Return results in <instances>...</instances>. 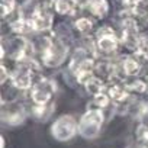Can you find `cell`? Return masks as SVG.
<instances>
[{
  "label": "cell",
  "mask_w": 148,
  "mask_h": 148,
  "mask_svg": "<svg viewBox=\"0 0 148 148\" xmlns=\"http://www.w3.org/2000/svg\"><path fill=\"white\" fill-rule=\"evenodd\" d=\"M13 83H15L16 87L26 89V87H29V84H31V77H29L28 73H21V74H18V76L15 77Z\"/></svg>",
  "instance_id": "52a82bcc"
},
{
  "label": "cell",
  "mask_w": 148,
  "mask_h": 148,
  "mask_svg": "<svg viewBox=\"0 0 148 148\" xmlns=\"http://www.w3.org/2000/svg\"><path fill=\"white\" fill-rule=\"evenodd\" d=\"M15 9V0H2V16L6 18Z\"/></svg>",
  "instance_id": "9c48e42d"
},
{
  "label": "cell",
  "mask_w": 148,
  "mask_h": 148,
  "mask_svg": "<svg viewBox=\"0 0 148 148\" xmlns=\"http://www.w3.org/2000/svg\"><path fill=\"white\" fill-rule=\"evenodd\" d=\"M142 0H123V5L125 6H129V8H136Z\"/></svg>",
  "instance_id": "7c38bea8"
},
{
  "label": "cell",
  "mask_w": 148,
  "mask_h": 148,
  "mask_svg": "<svg viewBox=\"0 0 148 148\" xmlns=\"http://www.w3.org/2000/svg\"><path fill=\"white\" fill-rule=\"evenodd\" d=\"M51 23H52V18L44 8H36L28 19L29 28L35 31H45L51 26Z\"/></svg>",
  "instance_id": "3957f363"
},
{
  "label": "cell",
  "mask_w": 148,
  "mask_h": 148,
  "mask_svg": "<svg viewBox=\"0 0 148 148\" xmlns=\"http://www.w3.org/2000/svg\"><path fill=\"white\" fill-rule=\"evenodd\" d=\"M136 70H138V64L135 61H132V60H126L125 61V71L128 74H134Z\"/></svg>",
  "instance_id": "8fae6325"
},
{
  "label": "cell",
  "mask_w": 148,
  "mask_h": 148,
  "mask_svg": "<svg viewBox=\"0 0 148 148\" xmlns=\"http://www.w3.org/2000/svg\"><path fill=\"white\" fill-rule=\"evenodd\" d=\"M87 9L93 16L103 18L109 10V5L106 0H87Z\"/></svg>",
  "instance_id": "5b68a950"
},
{
  "label": "cell",
  "mask_w": 148,
  "mask_h": 148,
  "mask_svg": "<svg viewBox=\"0 0 148 148\" xmlns=\"http://www.w3.org/2000/svg\"><path fill=\"white\" fill-rule=\"evenodd\" d=\"M54 8L58 15H71L77 9V2L76 0H55Z\"/></svg>",
  "instance_id": "8992f818"
},
{
  "label": "cell",
  "mask_w": 148,
  "mask_h": 148,
  "mask_svg": "<svg viewBox=\"0 0 148 148\" xmlns=\"http://www.w3.org/2000/svg\"><path fill=\"white\" fill-rule=\"evenodd\" d=\"M51 93H52V87H49L48 83L44 82V83L35 86V89H34V92H32V97H34V100H35L38 105H44V103L49 99Z\"/></svg>",
  "instance_id": "277c9868"
},
{
  "label": "cell",
  "mask_w": 148,
  "mask_h": 148,
  "mask_svg": "<svg viewBox=\"0 0 148 148\" xmlns=\"http://www.w3.org/2000/svg\"><path fill=\"white\" fill-rule=\"evenodd\" d=\"M51 132L57 141H68L79 132V123L74 121L73 116H61L54 122Z\"/></svg>",
  "instance_id": "7a4b0ae2"
},
{
  "label": "cell",
  "mask_w": 148,
  "mask_h": 148,
  "mask_svg": "<svg viewBox=\"0 0 148 148\" xmlns=\"http://www.w3.org/2000/svg\"><path fill=\"white\" fill-rule=\"evenodd\" d=\"M110 96L115 99V100H123L125 97H126V93L122 90V89H119V87H113L112 90H110Z\"/></svg>",
  "instance_id": "30bf717a"
},
{
  "label": "cell",
  "mask_w": 148,
  "mask_h": 148,
  "mask_svg": "<svg viewBox=\"0 0 148 148\" xmlns=\"http://www.w3.org/2000/svg\"><path fill=\"white\" fill-rule=\"evenodd\" d=\"M103 123V113L100 109H93L89 110L87 113H84V116L82 118L80 123H79V134L83 138L92 139L96 138L100 132Z\"/></svg>",
  "instance_id": "6da1fadb"
},
{
  "label": "cell",
  "mask_w": 148,
  "mask_h": 148,
  "mask_svg": "<svg viewBox=\"0 0 148 148\" xmlns=\"http://www.w3.org/2000/svg\"><path fill=\"white\" fill-rule=\"evenodd\" d=\"M92 26H93V23L89 18H80V19L76 21V28L80 32H87V31H90Z\"/></svg>",
  "instance_id": "ba28073f"
}]
</instances>
